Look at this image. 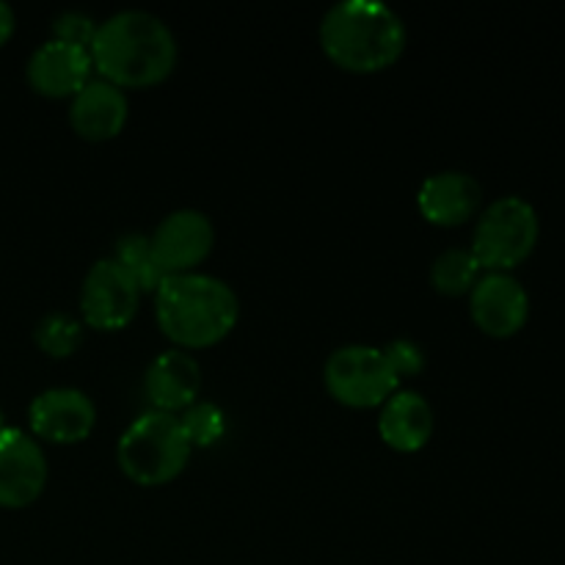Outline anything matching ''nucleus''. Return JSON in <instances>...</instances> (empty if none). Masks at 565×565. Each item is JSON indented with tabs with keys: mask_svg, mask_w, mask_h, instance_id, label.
I'll return each instance as SVG.
<instances>
[{
	"mask_svg": "<svg viewBox=\"0 0 565 565\" xmlns=\"http://www.w3.org/2000/svg\"><path fill=\"white\" fill-rule=\"evenodd\" d=\"M47 456L33 434L0 430V508L20 511L36 502L47 486Z\"/></svg>",
	"mask_w": 565,
	"mask_h": 565,
	"instance_id": "obj_9",
	"label": "nucleus"
},
{
	"mask_svg": "<svg viewBox=\"0 0 565 565\" xmlns=\"http://www.w3.org/2000/svg\"><path fill=\"white\" fill-rule=\"evenodd\" d=\"M417 210L434 226H461L483 210V185L469 171H436L419 185Z\"/></svg>",
	"mask_w": 565,
	"mask_h": 565,
	"instance_id": "obj_13",
	"label": "nucleus"
},
{
	"mask_svg": "<svg viewBox=\"0 0 565 565\" xmlns=\"http://www.w3.org/2000/svg\"><path fill=\"white\" fill-rule=\"evenodd\" d=\"M436 430V414L428 397L417 390H397L381 406L379 434L397 452H419Z\"/></svg>",
	"mask_w": 565,
	"mask_h": 565,
	"instance_id": "obj_16",
	"label": "nucleus"
},
{
	"mask_svg": "<svg viewBox=\"0 0 565 565\" xmlns=\"http://www.w3.org/2000/svg\"><path fill=\"white\" fill-rule=\"evenodd\" d=\"M141 287L114 257L88 265L81 285L83 326L97 331H119L132 323L141 307Z\"/></svg>",
	"mask_w": 565,
	"mask_h": 565,
	"instance_id": "obj_7",
	"label": "nucleus"
},
{
	"mask_svg": "<svg viewBox=\"0 0 565 565\" xmlns=\"http://www.w3.org/2000/svg\"><path fill=\"white\" fill-rule=\"evenodd\" d=\"M541 221L533 204L522 196H500L486 204L472 235V254L483 270L511 274L539 246Z\"/></svg>",
	"mask_w": 565,
	"mask_h": 565,
	"instance_id": "obj_5",
	"label": "nucleus"
},
{
	"mask_svg": "<svg viewBox=\"0 0 565 565\" xmlns=\"http://www.w3.org/2000/svg\"><path fill=\"white\" fill-rule=\"evenodd\" d=\"M94 75L97 72L88 47L61 39H47L39 44L25 64V77L33 92L50 99H72Z\"/></svg>",
	"mask_w": 565,
	"mask_h": 565,
	"instance_id": "obj_12",
	"label": "nucleus"
},
{
	"mask_svg": "<svg viewBox=\"0 0 565 565\" xmlns=\"http://www.w3.org/2000/svg\"><path fill=\"white\" fill-rule=\"evenodd\" d=\"M83 329H86V326H83V320H77L75 315L53 309V312L39 318L36 329H33V340H36V345L42 348L47 356L66 359L83 345V337H86Z\"/></svg>",
	"mask_w": 565,
	"mask_h": 565,
	"instance_id": "obj_19",
	"label": "nucleus"
},
{
	"mask_svg": "<svg viewBox=\"0 0 565 565\" xmlns=\"http://www.w3.org/2000/svg\"><path fill=\"white\" fill-rule=\"evenodd\" d=\"M154 296L160 331L182 351L210 348L230 337L241 318V298L224 279L202 270L166 276Z\"/></svg>",
	"mask_w": 565,
	"mask_h": 565,
	"instance_id": "obj_3",
	"label": "nucleus"
},
{
	"mask_svg": "<svg viewBox=\"0 0 565 565\" xmlns=\"http://www.w3.org/2000/svg\"><path fill=\"white\" fill-rule=\"evenodd\" d=\"M469 315L483 334L508 340L527 323L530 296L513 274L486 270L469 292Z\"/></svg>",
	"mask_w": 565,
	"mask_h": 565,
	"instance_id": "obj_11",
	"label": "nucleus"
},
{
	"mask_svg": "<svg viewBox=\"0 0 565 565\" xmlns=\"http://www.w3.org/2000/svg\"><path fill=\"white\" fill-rule=\"evenodd\" d=\"M97 77L119 88H152L174 72L180 47L169 22L147 9H121L99 22L88 47Z\"/></svg>",
	"mask_w": 565,
	"mask_h": 565,
	"instance_id": "obj_1",
	"label": "nucleus"
},
{
	"mask_svg": "<svg viewBox=\"0 0 565 565\" xmlns=\"http://www.w3.org/2000/svg\"><path fill=\"white\" fill-rule=\"evenodd\" d=\"M326 58L353 75H375L401 61L408 44L403 17L384 0H337L320 20Z\"/></svg>",
	"mask_w": 565,
	"mask_h": 565,
	"instance_id": "obj_2",
	"label": "nucleus"
},
{
	"mask_svg": "<svg viewBox=\"0 0 565 565\" xmlns=\"http://www.w3.org/2000/svg\"><path fill=\"white\" fill-rule=\"evenodd\" d=\"M114 259L136 279L141 292H154L160 287V281L166 279L163 268L154 259L149 235H143V232H127V235H121L116 241Z\"/></svg>",
	"mask_w": 565,
	"mask_h": 565,
	"instance_id": "obj_18",
	"label": "nucleus"
},
{
	"mask_svg": "<svg viewBox=\"0 0 565 565\" xmlns=\"http://www.w3.org/2000/svg\"><path fill=\"white\" fill-rule=\"evenodd\" d=\"M6 428V417H3V408H0V430Z\"/></svg>",
	"mask_w": 565,
	"mask_h": 565,
	"instance_id": "obj_24",
	"label": "nucleus"
},
{
	"mask_svg": "<svg viewBox=\"0 0 565 565\" xmlns=\"http://www.w3.org/2000/svg\"><path fill=\"white\" fill-rule=\"evenodd\" d=\"M149 243L166 276L191 274L213 254L215 226L204 210L180 207L158 221Z\"/></svg>",
	"mask_w": 565,
	"mask_h": 565,
	"instance_id": "obj_8",
	"label": "nucleus"
},
{
	"mask_svg": "<svg viewBox=\"0 0 565 565\" xmlns=\"http://www.w3.org/2000/svg\"><path fill=\"white\" fill-rule=\"evenodd\" d=\"M182 423L191 447H210L224 439L226 434V414L224 408L210 401H196L185 412L177 414Z\"/></svg>",
	"mask_w": 565,
	"mask_h": 565,
	"instance_id": "obj_20",
	"label": "nucleus"
},
{
	"mask_svg": "<svg viewBox=\"0 0 565 565\" xmlns=\"http://www.w3.org/2000/svg\"><path fill=\"white\" fill-rule=\"evenodd\" d=\"M480 276H483V268H480L472 248H445V252L430 263V287H434L436 292H441V296H469L472 287L478 285Z\"/></svg>",
	"mask_w": 565,
	"mask_h": 565,
	"instance_id": "obj_17",
	"label": "nucleus"
},
{
	"mask_svg": "<svg viewBox=\"0 0 565 565\" xmlns=\"http://www.w3.org/2000/svg\"><path fill=\"white\" fill-rule=\"evenodd\" d=\"M31 434L53 445H77L92 436L97 425V406L77 386H50L28 406Z\"/></svg>",
	"mask_w": 565,
	"mask_h": 565,
	"instance_id": "obj_10",
	"label": "nucleus"
},
{
	"mask_svg": "<svg viewBox=\"0 0 565 565\" xmlns=\"http://www.w3.org/2000/svg\"><path fill=\"white\" fill-rule=\"evenodd\" d=\"M323 384L329 395L348 408L384 406L401 390V379L386 362L384 351L364 342H348L329 353Z\"/></svg>",
	"mask_w": 565,
	"mask_h": 565,
	"instance_id": "obj_6",
	"label": "nucleus"
},
{
	"mask_svg": "<svg viewBox=\"0 0 565 565\" xmlns=\"http://www.w3.org/2000/svg\"><path fill=\"white\" fill-rule=\"evenodd\" d=\"M17 28V17H14V9H11L6 0H0V47H3L6 42L11 39V33H14Z\"/></svg>",
	"mask_w": 565,
	"mask_h": 565,
	"instance_id": "obj_23",
	"label": "nucleus"
},
{
	"mask_svg": "<svg viewBox=\"0 0 565 565\" xmlns=\"http://www.w3.org/2000/svg\"><path fill=\"white\" fill-rule=\"evenodd\" d=\"M130 119L125 88L94 75L70 103V125L86 141H110Z\"/></svg>",
	"mask_w": 565,
	"mask_h": 565,
	"instance_id": "obj_14",
	"label": "nucleus"
},
{
	"mask_svg": "<svg viewBox=\"0 0 565 565\" xmlns=\"http://www.w3.org/2000/svg\"><path fill=\"white\" fill-rule=\"evenodd\" d=\"M384 356L386 362L392 364L397 379H412V375H419L428 364V356H425V348L419 342L408 340V337H395V340L386 342L384 348Z\"/></svg>",
	"mask_w": 565,
	"mask_h": 565,
	"instance_id": "obj_21",
	"label": "nucleus"
},
{
	"mask_svg": "<svg viewBox=\"0 0 565 565\" xmlns=\"http://www.w3.org/2000/svg\"><path fill=\"white\" fill-rule=\"evenodd\" d=\"M202 392V367L191 351L169 348L160 351L147 367V395L158 412H185L199 401Z\"/></svg>",
	"mask_w": 565,
	"mask_h": 565,
	"instance_id": "obj_15",
	"label": "nucleus"
},
{
	"mask_svg": "<svg viewBox=\"0 0 565 565\" xmlns=\"http://www.w3.org/2000/svg\"><path fill=\"white\" fill-rule=\"evenodd\" d=\"M191 441L177 414L143 412L121 430L116 445L119 469L138 486H166L180 478L191 458Z\"/></svg>",
	"mask_w": 565,
	"mask_h": 565,
	"instance_id": "obj_4",
	"label": "nucleus"
},
{
	"mask_svg": "<svg viewBox=\"0 0 565 565\" xmlns=\"http://www.w3.org/2000/svg\"><path fill=\"white\" fill-rule=\"evenodd\" d=\"M97 28L99 22L92 14H86V11H61L53 20V39L81 44V47H92Z\"/></svg>",
	"mask_w": 565,
	"mask_h": 565,
	"instance_id": "obj_22",
	"label": "nucleus"
}]
</instances>
